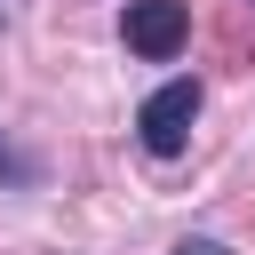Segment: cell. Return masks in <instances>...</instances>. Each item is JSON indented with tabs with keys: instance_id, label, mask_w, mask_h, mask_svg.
Instances as JSON below:
<instances>
[{
	"instance_id": "cell-1",
	"label": "cell",
	"mask_w": 255,
	"mask_h": 255,
	"mask_svg": "<svg viewBox=\"0 0 255 255\" xmlns=\"http://www.w3.org/2000/svg\"><path fill=\"white\" fill-rule=\"evenodd\" d=\"M191 120H199V80H167V88H151V96H143L135 135H143V151H151V159H175V151L191 143Z\"/></svg>"
},
{
	"instance_id": "cell-2",
	"label": "cell",
	"mask_w": 255,
	"mask_h": 255,
	"mask_svg": "<svg viewBox=\"0 0 255 255\" xmlns=\"http://www.w3.org/2000/svg\"><path fill=\"white\" fill-rule=\"evenodd\" d=\"M120 32H128V48H135V56L167 64V56H175V48L191 40V8H183V0H128Z\"/></svg>"
},
{
	"instance_id": "cell-4",
	"label": "cell",
	"mask_w": 255,
	"mask_h": 255,
	"mask_svg": "<svg viewBox=\"0 0 255 255\" xmlns=\"http://www.w3.org/2000/svg\"><path fill=\"white\" fill-rule=\"evenodd\" d=\"M0 175H32V167H24V159H16V151H0Z\"/></svg>"
},
{
	"instance_id": "cell-3",
	"label": "cell",
	"mask_w": 255,
	"mask_h": 255,
	"mask_svg": "<svg viewBox=\"0 0 255 255\" xmlns=\"http://www.w3.org/2000/svg\"><path fill=\"white\" fill-rule=\"evenodd\" d=\"M175 255H231V247H223V239H183Z\"/></svg>"
}]
</instances>
